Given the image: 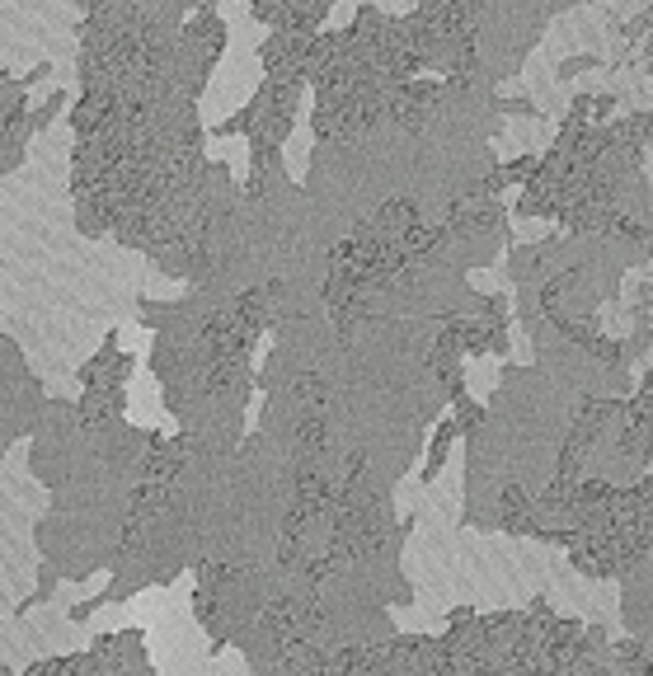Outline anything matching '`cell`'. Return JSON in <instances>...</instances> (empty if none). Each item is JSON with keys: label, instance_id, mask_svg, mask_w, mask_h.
<instances>
[{"label": "cell", "instance_id": "cell-1", "mask_svg": "<svg viewBox=\"0 0 653 676\" xmlns=\"http://www.w3.org/2000/svg\"><path fill=\"white\" fill-rule=\"evenodd\" d=\"M437 99H442L437 80H400V85L386 90V118L395 127H405V132H419L428 123V113L437 108Z\"/></svg>", "mask_w": 653, "mask_h": 676}]
</instances>
